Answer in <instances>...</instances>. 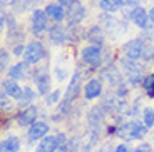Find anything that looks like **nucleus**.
<instances>
[{"label": "nucleus", "mask_w": 154, "mask_h": 152, "mask_svg": "<svg viewBox=\"0 0 154 152\" xmlns=\"http://www.w3.org/2000/svg\"><path fill=\"white\" fill-rule=\"evenodd\" d=\"M49 37H50V40H52V42H54L55 45H60V44H64V42H66L67 34H66V30H64L62 27L55 25V27H52V29H50Z\"/></svg>", "instance_id": "nucleus-13"}, {"label": "nucleus", "mask_w": 154, "mask_h": 152, "mask_svg": "<svg viewBox=\"0 0 154 152\" xmlns=\"http://www.w3.org/2000/svg\"><path fill=\"white\" fill-rule=\"evenodd\" d=\"M45 55V49L40 42H32L25 47V52H23V62L27 64H37L40 62Z\"/></svg>", "instance_id": "nucleus-1"}, {"label": "nucleus", "mask_w": 154, "mask_h": 152, "mask_svg": "<svg viewBox=\"0 0 154 152\" xmlns=\"http://www.w3.org/2000/svg\"><path fill=\"white\" fill-rule=\"evenodd\" d=\"M35 152H42V150H38V149H37V150H35Z\"/></svg>", "instance_id": "nucleus-33"}, {"label": "nucleus", "mask_w": 154, "mask_h": 152, "mask_svg": "<svg viewBox=\"0 0 154 152\" xmlns=\"http://www.w3.org/2000/svg\"><path fill=\"white\" fill-rule=\"evenodd\" d=\"M25 68H27V62H19L8 70V75L12 79H23L25 77Z\"/></svg>", "instance_id": "nucleus-19"}, {"label": "nucleus", "mask_w": 154, "mask_h": 152, "mask_svg": "<svg viewBox=\"0 0 154 152\" xmlns=\"http://www.w3.org/2000/svg\"><path fill=\"white\" fill-rule=\"evenodd\" d=\"M0 59H2V65H0V68H2V72L5 70V65L8 64V53L5 52V49L0 50Z\"/></svg>", "instance_id": "nucleus-24"}, {"label": "nucleus", "mask_w": 154, "mask_h": 152, "mask_svg": "<svg viewBox=\"0 0 154 152\" xmlns=\"http://www.w3.org/2000/svg\"><path fill=\"white\" fill-rule=\"evenodd\" d=\"M2 89H4V92L7 95L15 97V99L20 95V92H22V89L19 87V84L14 82V80H4V82H2Z\"/></svg>", "instance_id": "nucleus-15"}, {"label": "nucleus", "mask_w": 154, "mask_h": 152, "mask_svg": "<svg viewBox=\"0 0 154 152\" xmlns=\"http://www.w3.org/2000/svg\"><path fill=\"white\" fill-rule=\"evenodd\" d=\"M59 147V141L57 137H45L40 145H38V150L42 152H55V149Z\"/></svg>", "instance_id": "nucleus-17"}, {"label": "nucleus", "mask_w": 154, "mask_h": 152, "mask_svg": "<svg viewBox=\"0 0 154 152\" xmlns=\"http://www.w3.org/2000/svg\"><path fill=\"white\" fill-rule=\"evenodd\" d=\"M143 85H144V89H146V90H151V89H152V85H154V74H149V75L144 79Z\"/></svg>", "instance_id": "nucleus-23"}, {"label": "nucleus", "mask_w": 154, "mask_h": 152, "mask_svg": "<svg viewBox=\"0 0 154 152\" xmlns=\"http://www.w3.org/2000/svg\"><path fill=\"white\" fill-rule=\"evenodd\" d=\"M134 152H151V147H149L147 144H141V145H139V147L136 149Z\"/></svg>", "instance_id": "nucleus-28"}, {"label": "nucleus", "mask_w": 154, "mask_h": 152, "mask_svg": "<svg viewBox=\"0 0 154 152\" xmlns=\"http://www.w3.org/2000/svg\"><path fill=\"white\" fill-rule=\"evenodd\" d=\"M149 19L152 20V23H154V7L151 8V12H149Z\"/></svg>", "instance_id": "nucleus-31"}, {"label": "nucleus", "mask_w": 154, "mask_h": 152, "mask_svg": "<svg viewBox=\"0 0 154 152\" xmlns=\"http://www.w3.org/2000/svg\"><path fill=\"white\" fill-rule=\"evenodd\" d=\"M45 14L52 20H55V22H60V20L66 17V14H64V7H62L60 4H50V5H47V7H45Z\"/></svg>", "instance_id": "nucleus-11"}, {"label": "nucleus", "mask_w": 154, "mask_h": 152, "mask_svg": "<svg viewBox=\"0 0 154 152\" xmlns=\"http://www.w3.org/2000/svg\"><path fill=\"white\" fill-rule=\"evenodd\" d=\"M45 29H47V14L42 10H35L32 14V32L35 35H38Z\"/></svg>", "instance_id": "nucleus-4"}, {"label": "nucleus", "mask_w": 154, "mask_h": 152, "mask_svg": "<svg viewBox=\"0 0 154 152\" xmlns=\"http://www.w3.org/2000/svg\"><path fill=\"white\" fill-rule=\"evenodd\" d=\"M25 52V49H23V45H20V44H17L15 47H14V53L15 55H20V53H23Z\"/></svg>", "instance_id": "nucleus-29"}, {"label": "nucleus", "mask_w": 154, "mask_h": 152, "mask_svg": "<svg viewBox=\"0 0 154 152\" xmlns=\"http://www.w3.org/2000/svg\"><path fill=\"white\" fill-rule=\"evenodd\" d=\"M35 94L32 89L25 87L22 89V92H20V95L17 97V104H19V107H27L29 104H32V100H34Z\"/></svg>", "instance_id": "nucleus-16"}, {"label": "nucleus", "mask_w": 154, "mask_h": 152, "mask_svg": "<svg viewBox=\"0 0 154 152\" xmlns=\"http://www.w3.org/2000/svg\"><path fill=\"white\" fill-rule=\"evenodd\" d=\"M147 132V126L146 124H141V122H131V135L129 139L131 141H139V139H143Z\"/></svg>", "instance_id": "nucleus-12"}, {"label": "nucleus", "mask_w": 154, "mask_h": 152, "mask_svg": "<svg viewBox=\"0 0 154 152\" xmlns=\"http://www.w3.org/2000/svg\"><path fill=\"white\" fill-rule=\"evenodd\" d=\"M5 4H7V0H2V7H5Z\"/></svg>", "instance_id": "nucleus-32"}, {"label": "nucleus", "mask_w": 154, "mask_h": 152, "mask_svg": "<svg viewBox=\"0 0 154 152\" xmlns=\"http://www.w3.org/2000/svg\"><path fill=\"white\" fill-rule=\"evenodd\" d=\"M100 47L97 45H91V47H85V49H82V60H84V64H89V65H97L100 62Z\"/></svg>", "instance_id": "nucleus-3"}, {"label": "nucleus", "mask_w": 154, "mask_h": 152, "mask_svg": "<svg viewBox=\"0 0 154 152\" xmlns=\"http://www.w3.org/2000/svg\"><path fill=\"white\" fill-rule=\"evenodd\" d=\"M75 2L77 0H57V4H60L62 7H67V8H69L72 4H75Z\"/></svg>", "instance_id": "nucleus-27"}, {"label": "nucleus", "mask_w": 154, "mask_h": 152, "mask_svg": "<svg viewBox=\"0 0 154 152\" xmlns=\"http://www.w3.org/2000/svg\"><path fill=\"white\" fill-rule=\"evenodd\" d=\"M144 124L147 127H152L154 126V110L152 109H146L144 110Z\"/></svg>", "instance_id": "nucleus-22"}, {"label": "nucleus", "mask_w": 154, "mask_h": 152, "mask_svg": "<svg viewBox=\"0 0 154 152\" xmlns=\"http://www.w3.org/2000/svg\"><path fill=\"white\" fill-rule=\"evenodd\" d=\"M59 99H60V92H59V90H54L52 94L49 95V97H47V104H55Z\"/></svg>", "instance_id": "nucleus-25"}, {"label": "nucleus", "mask_w": 154, "mask_h": 152, "mask_svg": "<svg viewBox=\"0 0 154 152\" xmlns=\"http://www.w3.org/2000/svg\"><path fill=\"white\" fill-rule=\"evenodd\" d=\"M100 92H102V85H100V82L97 79L89 80L84 87V94H85V99L87 100H92V99H96V97H99Z\"/></svg>", "instance_id": "nucleus-8"}, {"label": "nucleus", "mask_w": 154, "mask_h": 152, "mask_svg": "<svg viewBox=\"0 0 154 152\" xmlns=\"http://www.w3.org/2000/svg\"><path fill=\"white\" fill-rule=\"evenodd\" d=\"M37 117V107H27V109L23 110L22 114L17 115V122H19V126H32Z\"/></svg>", "instance_id": "nucleus-9"}, {"label": "nucleus", "mask_w": 154, "mask_h": 152, "mask_svg": "<svg viewBox=\"0 0 154 152\" xmlns=\"http://www.w3.org/2000/svg\"><path fill=\"white\" fill-rule=\"evenodd\" d=\"M47 130H49V126H47L45 122H34L30 126V129H29V139H30V144L35 141H38V139H42V137H45Z\"/></svg>", "instance_id": "nucleus-7"}, {"label": "nucleus", "mask_w": 154, "mask_h": 152, "mask_svg": "<svg viewBox=\"0 0 154 152\" xmlns=\"http://www.w3.org/2000/svg\"><path fill=\"white\" fill-rule=\"evenodd\" d=\"M144 44L143 40H139V38H132L129 42L124 45V53L127 55V59H132V60H137V59L143 57L144 53Z\"/></svg>", "instance_id": "nucleus-2"}, {"label": "nucleus", "mask_w": 154, "mask_h": 152, "mask_svg": "<svg viewBox=\"0 0 154 152\" xmlns=\"http://www.w3.org/2000/svg\"><path fill=\"white\" fill-rule=\"evenodd\" d=\"M20 149V142L17 137H8L2 142V152H17Z\"/></svg>", "instance_id": "nucleus-20"}, {"label": "nucleus", "mask_w": 154, "mask_h": 152, "mask_svg": "<svg viewBox=\"0 0 154 152\" xmlns=\"http://www.w3.org/2000/svg\"><path fill=\"white\" fill-rule=\"evenodd\" d=\"M131 20L136 23L137 27H141V29H146L147 27V22H149V15L146 14V10H144L143 7H136L134 10H132L131 14Z\"/></svg>", "instance_id": "nucleus-10"}, {"label": "nucleus", "mask_w": 154, "mask_h": 152, "mask_svg": "<svg viewBox=\"0 0 154 152\" xmlns=\"http://www.w3.org/2000/svg\"><path fill=\"white\" fill-rule=\"evenodd\" d=\"M87 40H91V42L94 44H102V40H104V35H102V30H100L99 27H92L91 30L87 32Z\"/></svg>", "instance_id": "nucleus-21"}, {"label": "nucleus", "mask_w": 154, "mask_h": 152, "mask_svg": "<svg viewBox=\"0 0 154 152\" xmlns=\"http://www.w3.org/2000/svg\"><path fill=\"white\" fill-rule=\"evenodd\" d=\"M35 84L38 87V94H45L50 87V80H49V74L47 72H40V74H35Z\"/></svg>", "instance_id": "nucleus-14"}, {"label": "nucleus", "mask_w": 154, "mask_h": 152, "mask_svg": "<svg viewBox=\"0 0 154 152\" xmlns=\"http://www.w3.org/2000/svg\"><path fill=\"white\" fill-rule=\"evenodd\" d=\"M124 5V0H100V8L104 12H116Z\"/></svg>", "instance_id": "nucleus-18"}, {"label": "nucleus", "mask_w": 154, "mask_h": 152, "mask_svg": "<svg viewBox=\"0 0 154 152\" xmlns=\"http://www.w3.org/2000/svg\"><path fill=\"white\" fill-rule=\"evenodd\" d=\"M114 152H129V149H127V145L121 144V145H117V147H116Z\"/></svg>", "instance_id": "nucleus-30"}, {"label": "nucleus", "mask_w": 154, "mask_h": 152, "mask_svg": "<svg viewBox=\"0 0 154 152\" xmlns=\"http://www.w3.org/2000/svg\"><path fill=\"white\" fill-rule=\"evenodd\" d=\"M81 72H75V75H74L72 82H70L69 89H67L66 92V102H64V105H62V109L67 110V104L72 102L74 99H75V95L79 94V89H81Z\"/></svg>", "instance_id": "nucleus-5"}, {"label": "nucleus", "mask_w": 154, "mask_h": 152, "mask_svg": "<svg viewBox=\"0 0 154 152\" xmlns=\"http://www.w3.org/2000/svg\"><path fill=\"white\" fill-rule=\"evenodd\" d=\"M10 109V99H8V95L5 94H2V110H8Z\"/></svg>", "instance_id": "nucleus-26"}, {"label": "nucleus", "mask_w": 154, "mask_h": 152, "mask_svg": "<svg viewBox=\"0 0 154 152\" xmlns=\"http://www.w3.org/2000/svg\"><path fill=\"white\" fill-rule=\"evenodd\" d=\"M85 17V8L82 7V4L77 0L75 4H72L67 10V19L70 23H79L82 19Z\"/></svg>", "instance_id": "nucleus-6"}]
</instances>
